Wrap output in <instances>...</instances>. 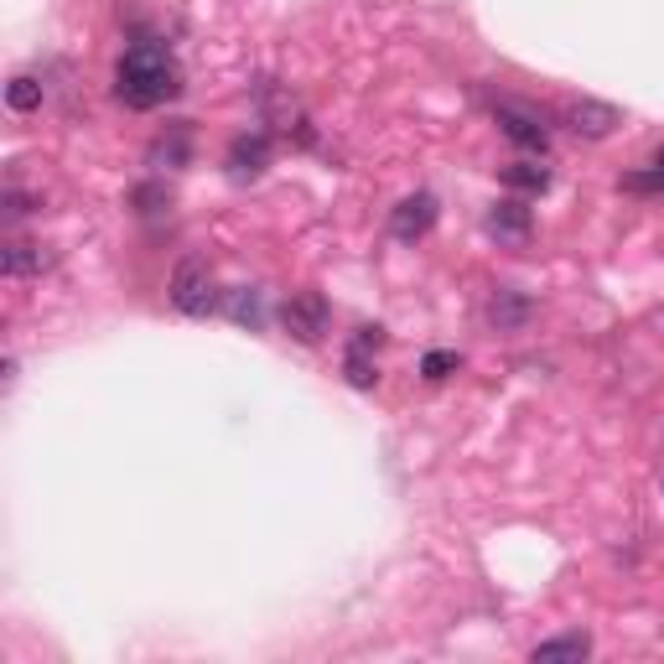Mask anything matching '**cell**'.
Masks as SVG:
<instances>
[{"label":"cell","instance_id":"obj_1","mask_svg":"<svg viewBox=\"0 0 664 664\" xmlns=\"http://www.w3.org/2000/svg\"><path fill=\"white\" fill-rule=\"evenodd\" d=\"M115 94H119V104H130V110H157V104L182 94V68H176V58L167 47L140 42V47H130V53L119 58Z\"/></svg>","mask_w":664,"mask_h":664},{"label":"cell","instance_id":"obj_2","mask_svg":"<svg viewBox=\"0 0 664 664\" xmlns=\"http://www.w3.org/2000/svg\"><path fill=\"white\" fill-rule=\"evenodd\" d=\"M214 301H218V286H214L208 260L187 254V260L172 271V307L182 317H208V312H214Z\"/></svg>","mask_w":664,"mask_h":664},{"label":"cell","instance_id":"obj_3","mask_svg":"<svg viewBox=\"0 0 664 664\" xmlns=\"http://www.w3.org/2000/svg\"><path fill=\"white\" fill-rule=\"evenodd\" d=\"M281 322L291 332L296 343H322V332H328L332 312H328V296L322 291H296L286 307H281Z\"/></svg>","mask_w":664,"mask_h":664},{"label":"cell","instance_id":"obj_4","mask_svg":"<svg viewBox=\"0 0 664 664\" xmlns=\"http://www.w3.org/2000/svg\"><path fill=\"white\" fill-rule=\"evenodd\" d=\"M499 125H504V136L514 140V146H525V151H546L550 146L546 119H540V110H529V104L504 99V104H499Z\"/></svg>","mask_w":664,"mask_h":664},{"label":"cell","instance_id":"obj_5","mask_svg":"<svg viewBox=\"0 0 664 664\" xmlns=\"http://www.w3.org/2000/svg\"><path fill=\"white\" fill-rule=\"evenodd\" d=\"M566 125H571V136L603 140V136H613V130L623 125V115H618L613 104H603V99H571V104H566Z\"/></svg>","mask_w":664,"mask_h":664},{"label":"cell","instance_id":"obj_6","mask_svg":"<svg viewBox=\"0 0 664 664\" xmlns=\"http://www.w3.org/2000/svg\"><path fill=\"white\" fill-rule=\"evenodd\" d=\"M431 224H436V197L431 193H411L400 208L390 214V234L394 239H421V234H431Z\"/></svg>","mask_w":664,"mask_h":664},{"label":"cell","instance_id":"obj_7","mask_svg":"<svg viewBox=\"0 0 664 664\" xmlns=\"http://www.w3.org/2000/svg\"><path fill=\"white\" fill-rule=\"evenodd\" d=\"M271 167V136H239L234 146H229V172L234 176H260Z\"/></svg>","mask_w":664,"mask_h":664},{"label":"cell","instance_id":"obj_8","mask_svg":"<svg viewBox=\"0 0 664 664\" xmlns=\"http://www.w3.org/2000/svg\"><path fill=\"white\" fill-rule=\"evenodd\" d=\"M0 265H5L11 281H21V275H42V271H47V265H53V254L42 250V244H32V239H11L5 254H0Z\"/></svg>","mask_w":664,"mask_h":664},{"label":"cell","instance_id":"obj_9","mask_svg":"<svg viewBox=\"0 0 664 664\" xmlns=\"http://www.w3.org/2000/svg\"><path fill=\"white\" fill-rule=\"evenodd\" d=\"M592 654V639L586 633H566V639H546V644L529 649V660L535 664H582Z\"/></svg>","mask_w":664,"mask_h":664},{"label":"cell","instance_id":"obj_10","mask_svg":"<svg viewBox=\"0 0 664 664\" xmlns=\"http://www.w3.org/2000/svg\"><path fill=\"white\" fill-rule=\"evenodd\" d=\"M489 234H499L504 244H525L529 239V208L525 203H514V197L499 203V208L489 214Z\"/></svg>","mask_w":664,"mask_h":664},{"label":"cell","instance_id":"obj_11","mask_svg":"<svg viewBox=\"0 0 664 664\" xmlns=\"http://www.w3.org/2000/svg\"><path fill=\"white\" fill-rule=\"evenodd\" d=\"M499 176H504L508 187H519V193H546L550 187V172L546 167H535V161H508Z\"/></svg>","mask_w":664,"mask_h":664},{"label":"cell","instance_id":"obj_12","mask_svg":"<svg viewBox=\"0 0 664 664\" xmlns=\"http://www.w3.org/2000/svg\"><path fill=\"white\" fill-rule=\"evenodd\" d=\"M343 374H348L353 390H374V385H379V369L369 364V353H364V348H348V364H343Z\"/></svg>","mask_w":664,"mask_h":664},{"label":"cell","instance_id":"obj_13","mask_svg":"<svg viewBox=\"0 0 664 664\" xmlns=\"http://www.w3.org/2000/svg\"><path fill=\"white\" fill-rule=\"evenodd\" d=\"M5 104L16 110V115H32L42 104V83L37 79H11V89H5Z\"/></svg>","mask_w":664,"mask_h":664},{"label":"cell","instance_id":"obj_14","mask_svg":"<svg viewBox=\"0 0 664 664\" xmlns=\"http://www.w3.org/2000/svg\"><path fill=\"white\" fill-rule=\"evenodd\" d=\"M525 312H529V307L519 301V296H508V291H499V296H493V307H489V317L499 322V328H519Z\"/></svg>","mask_w":664,"mask_h":664},{"label":"cell","instance_id":"obj_15","mask_svg":"<svg viewBox=\"0 0 664 664\" xmlns=\"http://www.w3.org/2000/svg\"><path fill=\"white\" fill-rule=\"evenodd\" d=\"M457 369H462V353H451V348H436L421 358V374H426V379H447V374H457Z\"/></svg>","mask_w":664,"mask_h":664},{"label":"cell","instance_id":"obj_16","mask_svg":"<svg viewBox=\"0 0 664 664\" xmlns=\"http://www.w3.org/2000/svg\"><path fill=\"white\" fill-rule=\"evenodd\" d=\"M229 312H234V322H250V328H260V296H254V291H234V296H229Z\"/></svg>","mask_w":664,"mask_h":664},{"label":"cell","instance_id":"obj_17","mask_svg":"<svg viewBox=\"0 0 664 664\" xmlns=\"http://www.w3.org/2000/svg\"><path fill=\"white\" fill-rule=\"evenodd\" d=\"M0 203H5V218H26L32 208H37V197H26L21 187H5V197H0Z\"/></svg>","mask_w":664,"mask_h":664},{"label":"cell","instance_id":"obj_18","mask_svg":"<svg viewBox=\"0 0 664 664\" xmlns=\"http://www.w3.org/2000/svg\"><path fill=\"white\" fill-rule=\"evenodd\" d=\"M379 343H385V332L379 328H358V337H353V348H364V353L379 348Z\"/></svg>","mask_w":664,"mask_h":664}]
</instances>
